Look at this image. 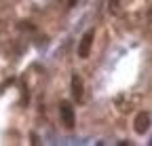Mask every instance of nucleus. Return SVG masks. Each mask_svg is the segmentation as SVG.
<instances>
[{"label":"nucleus","mask_w":152,"mask_h":146,"mask_svg":"<svg viewBox=\"0 0 152 146\" xmlns=\"http://www.w3.org/2000/svg\"><path fill=\"white\" fill-rule=\"evenodd\" d=\"M83 81H80V76L78 74H74L72 76V95H74V100L76 102H83Z\"/></svg>","instance_id":"20e7f679"},{"label":"nucleus","mask_w":152,"mask_h":146,"mask_svg":"<svg viewBox=\"0 0 152 146\" xmlns=\"http://www.w3.org/2000/svg\"><path fill=\"white\" fill-rule=\"evenodd\" d=\"M91 43H93V30H89L85 36H83V40H80V45H78V57H87L89 55V49H91Z\"/></svg>","instance_id":"7ed1b4c3"},{"label":"nucleus","mask_w":152,"mask_h":146,"mask_svg":"<svg viewBox=\"0 0 152 146\" xmlns=\"http://www.w3.org/2000/svg\"><path fill=\"white\" fill-rule=\"evenodd\" d=\"M148 127H150V114L148 112H137L135 121H133V129L137 134H146Z\"/></svg>","instance_id":"f03ea898"},{"label":"nucleus","mask_w":152,"mask_h":146,"mask_svg":"<svg viewBox=\"0 0 152 146\" xmlns=\"http://www.w3.org/2000/svg\"><path fill=\"white\" fill-rule=\"evenodd\" d=\"M116 2H118V0H110V11L112 13H116Z\"/></svg>","instance_id":"39448f33"},{"label":"nucleus","mask_w":152,"mask_h":146,"mask_svg":"<svg viewBox=\"0 0 152 146\" xmlns=\"http://www.w3.org/2000/svg\"><path fill=\"white\" fill-rule=\"evenodd\" d=\"M59 114H61L64 127L72 129V127H74V110H72V106H70L68 102H61V104H59Z\"/></svg>","instance_id":"f257e3e1"}]
</instances>
